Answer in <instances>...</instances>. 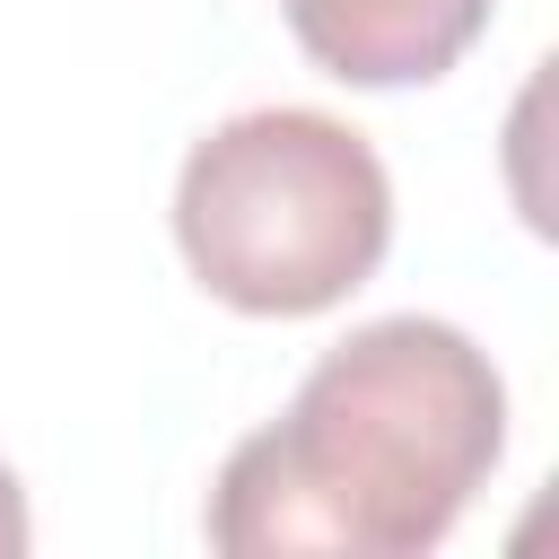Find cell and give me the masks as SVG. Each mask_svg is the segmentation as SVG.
Here are the masks:
<instances>
[{
	"label": "cell",
	"mask_w": 559,
	"mask_h": 559,
	"mask_svg": "<svg viewBox=\"0 0 559 559\" xmlns=\"http://www.w3.org/2000/svg\"><path fill=\"white\" fill-rule=\"evenodd\" d=\"M288 35L349 87H419L445 79L498 0H280Z\"/></svg>",
	"instance_id": "3"
},
{
	"label": "cell",
	"mask_w": 559,
	"mask_h": 559,
	"mask_svg": "<svg viewBox=\"0 0 559 559\" xmlns=\"http://www.w3.org/2000/svg\"><path fill=\"white\" fill-rule=\"evenodd\" d=\"M175 245L236 314H323L393 245L384 157L314 105L236 114L175 175Z\"/></svg>",
	"instance_id": "2"
},
{
	"label": "cell",
	"mask_w": 559,
	"mask_h": 559,
	"mask_svg": "<svg viewBox=\"0 0 559 559\" xmlns=\"http://www.w3.org/2000/svg\"><path fill=\"white\" fill-rule=\"evenodd\" d=\"M498 445L507 384L489 349L437 314H384L323 349L297 402L227 454L210 542L227 559H419L489 489Z\"/></svg>",
	"instance_id": "1"
},
{
	"label": "cell",
	"mask_w": 559,
	"mask_h": 559,
	"mask_svg": "<svg viewBox=\"0 0 559 559\" xmlns=\"http://www.w3.org/2000/svg\"><path fill=\"white\" fill-rule=\"evenodd\" d=\"M35 533H26V489H17V472L0 463V559H17Z\"/></svg>",
	"instance_id": "4"
}]
</instances>
